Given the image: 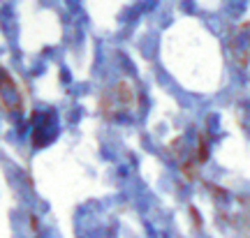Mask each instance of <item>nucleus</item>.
<instances>
[{"label":"nucleus","mask_w":250,"mask_h":238,"mask_svg":"<svg viewBox=\"0 0 250 238\" xmlns=\"http://www.w3.org/2000/svg\"><path fill=\"white\" fill-rule=\"evenodd\" d=\"M134 104H137V93L127 81H118L114 88H107L100 95V114L104 118H123L132 114Z\"/></svg>","instance_id":"f257e3e1"},{"label":"nucleus","mask_w":250,"mask_h":238,"mask_svg":"<svg viewBox=\"0 0 250 238\" xmlns=\"http://www.w3.org/2000/svg\"><path fill=\"white\" fill-rule=\"evenodd\" d=\"M0 104L5 111H19L23 106V90L5 67H0Z\"/></svg>","instance_id":"f03ea898"}]
</instances>
